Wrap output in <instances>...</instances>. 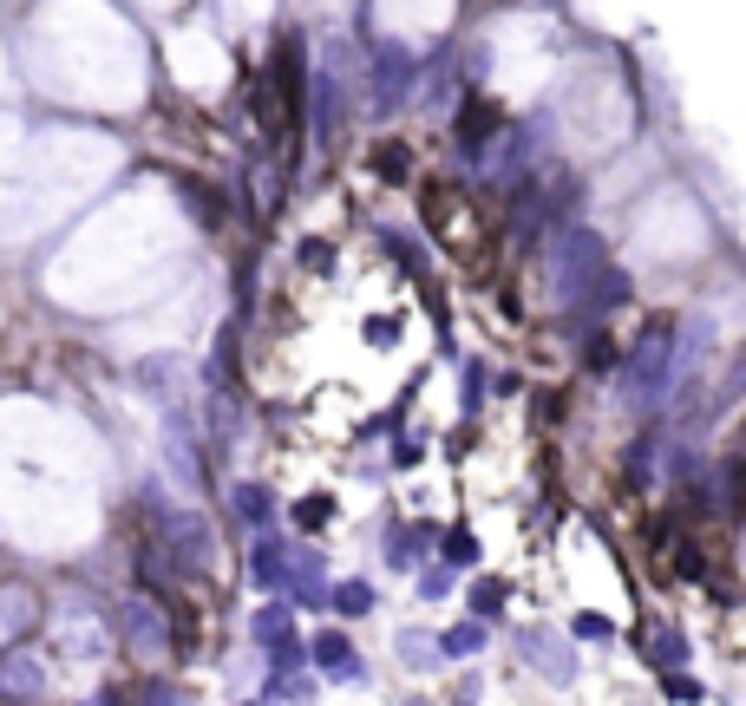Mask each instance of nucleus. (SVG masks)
Returning <instances> with one entry per match:
<instances>
[{
	"instance_id": "nucleus-1",
	"label": "nucleus",
	"mask_w": 746,
	"mask_h": 706,
	"mask_svg": "<svg viewBox=\"0 0 746 706\" xmlns=\"http://www.w3.org/2000/svg\"><path fill=\"white\" fill-rule=\"evenodd\" d=\"M40 700L46 694V667L33 661V654H20V647H0V700Z\"/></svg>"
},
{
	"instance_id": "nucleus-2",
	"label": "nucleus",
	"mask_w": 746,
	"mask_h": 706,
	"mask_svg": "<svg viewBox=\"0 0 746 706\" xmlns=\"http://www.w3.org/2000/svg\"><path fill=\"white\" fill-rule=\"evenodd\" d=\"M125 635H132V647H138V661H157V654H164V641H170V629L157 622V609H151V602H125Z\"/></svg>"
},
{
	"instance_id": "nucleus-3",
	"label": "nucleus",
	"mask_w": 746,
	"mask_h": 706,
	"mask_svg": "<svg viewBox=\"0 0 746 706\" xmlns=\"http://www.w3.org/2000/svg\"><path fill=\"white\" fill-rule=\"evenodd\" d=\"M164 537L184 550V557H177L184 569H210V530H204L197 517H170V523H164Z\"/></svg>"
},
{
	"instance_id": "nucleus-4",
	"label": "nucleus",
	"mask_w": 746,
	"mask_h": 706,
	"mask_svg": "<svg viewBox=\"0 0 746 706\" xmlns=\"http://www.w3.org/2000/svg\"><path fill=\"white\" fill-rule=\"evenodd\" d=\"M314 661H321V667H334V674H354V654H348V641H341V635L314 641Z\"/></svg>"
},
{
	"instance_id": "nucleus-5",
	"label": "nucleus",
	"mask_w": 746,
	"mask_h": 706,
	"mask_svg": "<svg viewBox=\"0 0 746 706\" xmlns=\"http://www.w3.org/2000/svg\"><path fill=\"white\" fill-rule=\"evenodd\" d=\"M491 125H498V112L472 98V105H465V125H458V132H465V144H472V150H478V132H491Z\"/></svg>"
},
{
	"instance_id": "nucleus-6",
	"label": "nucleus",
	"mask_w": 746,
	"mask_h": 706,
	"mask_svg": "<svg viewBox=\"0 0 746 706\" xmlns=\"http://www.w3.org/2000/svg\"><path fill=\"white\" fill-rule=\"evenodd\" d=\"M334 602H341L348 615H361V609L373 602V589H367V582H341V589H334Z\"/></svg>"
},
{
	"instance_id": "nucleus-7",
	"label": "nucleus",
	"mask_w": 746,
	"mask_h": 706,
	"mask_svg": "<svg viewBox=\"0 0 746 706\" xmlns=\"http://www.w3.org/2000/svg\"><path fill=\"white\" fill-rule=\"evenodd\" d=\"M373 170H386V177H406V150H393V144H386V150H373Z\"/></svg>"
},
{
	"instance_id": "nucleus-8",
	"label": "nucleus",
	"mask_w": 746,
	"mask_h": 706,
	"mask_svg": "<svg viewBox=\"0 0 746 706\" xmlns=\"http://www.w3.org/2000/svg\"><path fill=\"white\" fill-rule=\"evenodd\" d=\"M301 530H314V523H321V517H328V497H301Z\"/></svg>"
},
{
	"instance_id": "nucleus-9",
	"label": "nucleus",
	"mask_w": 746,
	"mask_h": 706,
	"mask_svg": "<svg viewBox=\"0 0 746 706\" xmlns=\"http://www.w3.org/2000/svg\"><path fill=\"white\" fill-rule=\"evenodd\" d=\"M446 550H452V563H472V537H465V530H452Z\"/></svg>"
},
{
	"instance_id": "nucleus-10",
	"label": "nucleus",
	"mask_w": 746,
	"mask_h": 706,
	"mask_svg": "<svg viewBox=\"0 0 746 706\" xmlns=\"http://www.w3.org/2000/svg\"><path fill=\"white\" fill-rule=\"evenodd\" d=\"M498 595H505L498 582H478V595H472V602H478V615H491V602H498Z\"/></svg>"
},
{
	"instance_id": "nucleus-11",
	"label": "nucleus",
	"mask_w": 746,
	"mask_h": 706,
	"mask_svg": "<svg viewBox=\"0 0 746 706\" xmlns=\"http://www.w3.org/2000/svg\"><path fill=\"white\" fill-rule=\"evenodd\" d=\"M446 647H452V654H472V647H478V629H458V635H446Z\"/></svg>"
},
{
	"instance_id": "nucleus-12",
	"label": "nucleus",
	"mask_w": 746,
	"mask_h": 706,
	"mask_svg": "<svg viewBox=\"0 0 746 706\" xmlns=\"http://www.w3.org/2000/svg\"><path fill=\"white\" fill-rule=\"evenodd\" d=\"M236 503H242V517H249V523L262 517V491H236Z\"/></svg>"
}]
</instances>
